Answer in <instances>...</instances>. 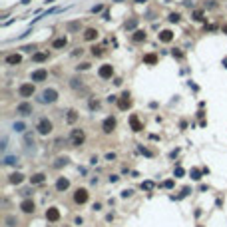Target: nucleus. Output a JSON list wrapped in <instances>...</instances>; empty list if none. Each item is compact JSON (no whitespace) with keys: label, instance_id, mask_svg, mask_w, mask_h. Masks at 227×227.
<instances>
[{"label":"nucleus","instance_id":"ddd939ff","mask_svg":"<svg viewBox=\"0 0 227 227\" xmlns=\"http://www.w3.org/2000/svg\"><path fill=\"white\" fill-rule=\"evenodd\" d=\"M66 44H68L66 36H62V38H56V40L52 42V48L54 50H60V48H66Z\"/></svg>","mask_w":227,"mask_h":227},{"label":"nucleus","instance_id":"7c9ffc66","mask_svg":"<svg viewBox=\"0 0 227 227\" xmlns=\"http://www.w3.org/2000/svg\"><path fill=\"white\" fill-rule=\"evenodd\" d=\"M145 62H149V64L155 62V56H148V58H145Z\"/></svg>","mask_w":227,"mask_h":227},{"label":"nucleus","instance_id":"7ed1b4c3","mask_svg":"<svg viewBox=\"0 0 227 227\" xmlns=\"http://www.w3.org/2000/svg\"><path fill=\"white\" fill-rule=\"evenodd\" d=\"M56 100H58V92L54 88H48V90H44L40 94V102H42V104H54Z\"/></svg>","mask_w":227,"mask_h":227},{"label":"nucleus","instance_id":"6e6552de","mask_svg":"<svg viewBox=\"0 0 227 227\" xmlns=\"http://www.w3.org/2000/svg\"><path fill=\"white\" fill-rule=\"evenodd\" d=\"M86 199H88V191H86V189H78V191L74 193V201L76 203H86Z\"/></svg>","mask_w":227,"mask_h":227},{"label":"nucleus","instance_id":"b1692460","mask_svg":"<svg viewBox=\"0 0 227 227\" xmlns=\"http://www.w3.org/2000/svg\"><path fill=\"white\" fill-rule=\"evenodd\" d=\"M76 120H78V114H76L74 110H70V112H68V122L72 124V122H76Z\"/></svg>","mask_w":227,"mask_h":227},{"label":"nucleus","instance_id":"bb28decb","mask_svg":"<svg viewBox=\"0 0 227 227\" xmlns=\"http://www.w3.org/2000/svg\"><path fill=\"white\" fill-rule=\"evenodd\" d=\"M16 161H18V159H16V158H6V159H4V164L12 165V164H16Z\"/></svg>","mask_w":227,"mask_h":227},{"label":"nucleus","instance_id":"412c9836","mask_svg":"<svg viewBox=\"0 0 227 227\" xmlns=\"http://www.w3.org/2000/svg\"><path fill=\"white\" fill-rule=\"evenodd\" d=\"M159 40L161 42H169L171 40V32L169 30H164V32H161V36H159Z\"/></svg>","mask_w":227,"mask_h":227},{"label":"nucleus","instance_id":"2eb2a0df","mask_svg":"<svg viewBox=\"0 0 227 227\" xmlns=\"http://www.w3.org/2000/svg\"><path fill=\"white\" fill-rule=\"evenodd\" d=\"M4 225H6V227H18V217H14V215H6V217H4Z\"/></svg>","mask_w":227,"mask_h":227},{"label":"nucleus","instance_id":"393cba45","mask_svg":"<svg viewBox=\"0 0 227 227\" xmlns=\"http://www.w3.org/2000/svg\"><path fill=\"white\" fill-rule=\"evenodd\" d=\"M80 28V22H70L68 24V30H78Z\"/></svg>","mask_w":227,"mask_h":227},{"label":"nucleus","instance_id":"f3484780","mask_svg":"<svg viewBox=\"0 0 227 227\" xmlns=\"http://www.w3.org/2000/svg\"><path fill=\"white\" fill-rule=\"evenodd\" d=\"M129 122H132V126H134V132H142V126H139V122H138V116H132Z\"/></svg>","mask_w":227,"mask_h":227},{"label":"nucleus","instance_id":"a211bd4d","mask_svg":"<svg viewBox=\"0 0 227 227\" xmlns=\"http://www.w3.org/2000/svg\"><path fill=\"white\" fill-rule=\"evenodd\" d=\"M44 179H46V175H44V174H36V175H32V179H30V181H32V185H34V183H42Z\"/></svg>","mask_w":227,"mask_h":227},{"label":"nucleus","instance_id":"9b49d317","mask_svg":"<svg viewBox=\"0 0 227 227\" xmlns=\"http://www.w3.org/2000/svg\"><path fill=\"white\" fill-rule=\"evenodd\" d=\"M46 219L48 221H58V219H60V211H58L56 207H50L46 211Z\"/></svg>","mask_w":227,"mask_h":227},{"label":"nucleus","instance_id":"f8f14e48","mask_svg":"<svg viewBox=\"0 0 227 227\" xmlns=\"http://www.w3.org/2000/svg\"><path fill=\"white\" fill-rule=\"evenodd\" d=\"M20 62H22L20 54H10V56H6V64H10V66H18Z\"/></svg>","mask_w":227,"mask_h":227},{"label":"nucleus","instance_id":"f257e3e1","mask_svg":"<svg viewBox=\"0 0 227 227\" xmlns=\"http://www.w3.org/2000/svg\"><path fill=\"white\" fill-rule=\"evenodd\" d=\"M36 129H38V134H40V136H48V134H52L54 124L48 120V118H40L38 124H36Z\"/></svg>","mask_w":227,"mask_h":227},{"label":"nucleus","instance_id":"aec40b11","mask_svg":"<svg viewBox=\"0 0 227 227\" xmlns=\"http://www.w3.org/2000/svg\"><path fill=\"white\" fill-rule=\"evenodd\" d=\"M128 98H129L128 94H124V96H122V100H120V108H122V110H126V108L129 106V100H128Z\"/></svg>","mask_w":227,"mask_h":227},{"label":"nucleus","instance_id":"39448f33","mask_svg":"<svg viewBox=\"0 0 227 227\" xmlns=\"http://www.w3.org/2000/svg\"><path fill=\"white\" fill-rule=\"evenodd\" d=\"M32 112H34V108H32V104H28V102H22V104L16 106V114H20V116H30Z\"/></svg>","mask_w":227,"mask_h":227},{"label":"nucleus","instance_id":"9d476101","mask_svg":"<svg viewBox=\"0 0 227 227\" xmlns=\"http://www.w3.org/2000/svg\"><path fill=\"white\" fill-rule=\"evenodd\" d=\"M112 74H114V68L110 66V64H104V66L100 68V78H112Z\"/></svg>","mask_w":227,"mask_h":227},{"label":"nucleus","instance_id":"c756f323","mask_svg":"<svg viewBox=\"0 0 227 227\" xmlns=\"http://www.w3.org/2000/svg\"><path fill=\"white\" fill-rule=\"evenodd\" d=\"M138 22H136V20H132V22H129V24H126V28H134V26H136Z\"/></svg>","mask_w":227,"mask_h":227},{"label":"nucleus","instance_id":"5701e85b","mask_svg":"<svg viewBox=\"0 0 227 227\" xmlns=\"http://www.w3.org/2000/svg\"><path fill=\"white\" fill-rule=\"evenodd\" d=\"M48 58V54H34V56H32V60H36V62H44Z\"/></svg>","mask_w":227,"mask_h":227},{"label":"nucleus","instance_id":"4be33fe9","mask_svg":"<svg viewBox=\"0 0 227 227\" xmlns=\"http://www.w3.org/2000/svg\"><path fill=\"white\" fill-rule=\"evenodd\" d=\"M134 40H136V42H139V40H145V32H142V30L134 32Z\"/></svg>","mask_w":227,"mask_h":227},{"label":"nucleus","instance_id":"a878e982","mask_svg":"<svg viewBox=\"0 0 227 227\" xmlns=\"http://www.w3.org/2000/svg\"><path fill=\"white\" fill-rule=\"evenodd\" d=\"M169 22H179V14H169Z\"/></svg>","mask_w":227,"mask_h":227},{"label":"nucleus","instance_id":"423d86ee","mask_svg":"<svg viewBox=\"0 0 227 227\" xmlns=\"http://www.w3.org/2000/svg\"><path fill=\"white\" fill-rule=\"evenodd\" d=\"M46 78H48V70H36V72H32V76H30L32 82H44Z\"/></svg>","mask_w":227,"mask_h":227},{"label":"nucleus","instance_id":"6ab92c4d","mask_svg":"<svg viewBox=\"0 0 227 227\" xmlns=\"http://www.w3.org/2000/svg\"><path fill=\"white\" fill-rule=\"evenodd\" d=\"M22 179H24L22 174H12V175H10V183H20Z\"/></svg>","mask_w":227,"mask_h":227},{"label":"nucleus","instance_id":"1a4fd4ad","mask_svg":"<svg viewBox=\"0 0 227 227\" xmlns=\"http://www.w3.org/2000/svg\"><path fill=\"white\" fill-rule=\"evenodd\" d=\"M34 201H32V199H24L22 201V205H20V209H22L24 213H34Z\"/></svg>","mask_w":227,"mask_h":227},{"label":"nucleus","instance_id":"0eeeda50","mask_svg":"<svg viewBox=\"0 0 227 227\" xmlns=\"http://www.w3.org/2000/svg\"><path fill=\"white\" fill-rule=\"evenodd\" d=\"M102 128H104V134H112L114 132V128H116V118H106V120H104V126H102Z\"/></svg>","mask_w":227,"mask_h":227},{"label":"nucleus","instance_id":"c85d7f7f","mask_svg":"<svg viewBox=\"0 0 227 227\" xmlns=\"http://www.w3.org/2000/svg\"><path fill=\"white\" fill-rule=\"evenodd\" d=\"M92 12H94V14H96V12H102V4H98V6H94V8H92Z\"/></svg>","mask_w":227,"mask_h":227},{"label":"nucleus","instance_id":"4468645a","mask_svg":"<svg viewBox=\"0 0 227 227\" xmlns=\"http://www.w3.org/2000/svg\"><path fill=\"white\" fill-rule=\"evenodd\" d=\"M96 38H98V30H96V28H88L84 32V40L92 42V40H96Z\"/></svg>","mask_w":227,"mask_h":227},{"label":"nucleus","instance_id":"20e7f679","mask_svg":"<svg viewBox=\"0 0 227 227\" xmlns=\"http://www.w3.org/2000/svg\"><path fill=\"white\" fill-rule=\"evenodd\" d=\"M32 94H34V84H32V82L22 84V86L18 88V96H20V98H30Z\"/></svg>","mask_w":227,"mask_h":227},{"label":"nucleus","instance_id":"dca6fc26","mask_svg":"<svg viewBox=\"0 0 227 227\" xmlns=\"http://www.w3.org/2000/svg\"><path fill=\"white\" fill-rule=\"evenodd\" d=\"M68 187H70V181L68 179H58V183H56V189H58V191H66Z\"/></svg>","mask_w":227,"mask_h":227},{"label":"nucleus","instance_id":"cd10ccee","mask_svg":"<svg viewBox=\"0 0 227 227\" xmlns=\"http://www.w3.org/2000/svg\"><path fill=\"white\" fill-rule=\"evenodd\" d=\"M14 129L16 132H24V124H14Z\"/></svg>","mask_w":227,"mask_h":227},{"label":"nucleus","instance_id":"f03ea898","mask_svg":"<svg viewBox=\"0 0 227 227\" xmlns=\"http://www.w3.org/2000/svg\"><path fill=\"white\" fill-rule=\"evenodd\" d=\"M84 139H86V134H84L82 128L72 129V134H70V144H72V145H82Z\"/></svg>","mask_w":227,"mask_h":227}]
</instances>
